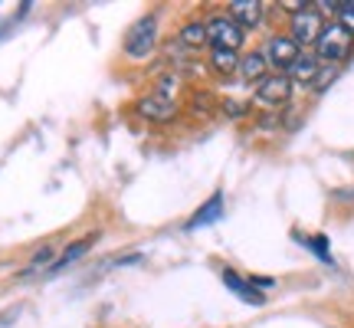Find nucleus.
<instances>
[{
  "instance_id": "15",
  "label": "nucleus",
  "mask_w": 354,
  "mask_h": 328,
  "mask_svg": "<svg viewBox=\"0 0 354 328\" xmlns=\"http://www.w3.org/2000/svg\"><path fill=\"white\" fill-rule=\"evenodd\" d=\"M92 240H95V237H86V240H79L76 246H69V250H66L63 256H59V259L53 263V273H63L66 266H73V263L79 259V256H86V253L92 250Z\"/></svg>"
},
{
  "instance_id": "16",
  "label": "nucleus",
  "mask_w": 354,
  "mask_h": 328,
  "mask_svg": "<svg viewBox=\"0 0 354 328\" xmlns=\"http://www.w3.org/2000/svg\"><path fill=\"white\" fill-rule=\"evenodd\" d=\"M180 43L184 46H203L207 43V24H187L180 30Z\"/></svg>"
},
{
  "instance_id": "19",
  "label": "nucleus",
  "mask_w": 354,
  "mask_h": 328,
  "mask_svg": "<svg viewBox=\"0 0 354 328\" xmlns=\"http://www.w3.org/2000/svg\"><path fill=\"white\" fill-rule=\"evenodd\" d=\"M50 256H53V250H43V253H39L37 259L30 263V273H37V269H39V266H43V263H50Z\"/></svg>"
},
{
  "instance_id": "12",
  "label": "nucleus",
  "mask_w": 354,
  "mask_h": 328,
  "mask_svg": "<svg viewBox=\"0 0 354 328\" xmlns=\"http://www.w3.org/2000/svg\"><path fill=\"white\" fill-rule=\"evenodd\" d=\"M240 76L246 82H263L269 76V60H266V53H246L240 60Z\"/></svg>"
},
{
  "instance_id": "6",
  "label": "nucleus",
  "mask_w": 354,
  "mask_h": 328,
  "mask_svg": "<svg viewBox=\"0 0 354 328\" xmlns=\"http://www.w3.org/2000/svg\"><path fill=\"white\" fill-rule=\"evenodd\" d=\"M299 56H302V46L292 37H272L266 43V60H269V66H276L279 73H289Z\"/></svg>"
},
{
  "instance_id": "8",
  "label": "nucleus",
  "mask_w": 354,
  "mask_h": 328,
  "mask_svg": "<svg viewBox=\"0 0 354 328\" xmlns=\"http://www.w3.org/2000/svg\"><path fill=\"white\" fill-rule=\"evenodd\" d=\"M230 17H233L243 30H253V26L263 24L266 3L263 0H230Z\"/></svg>"
},
{
  "instance_id": "10",
  "label": "nucleus",
  "mask_w": 354,
  "mask_h": 328,
  "mask_svg": "<svg viewBox=\"0 0 354 328\" xmlns=\"http://www.w3.org/2000/svg\"><path fill=\"white\" fill-rule=\"evenodd\" d=\"M322 66L325 63H322L318 56H299L295 66H292L286 76L292 79V86H312V82L318 79V73H322Z\"/></svg>"
},
{
  "instance_id": "4",
  "label": "nucleus",
  "mask_w": 354,
  "mask_h": 328,
  "mask_svg": "<svg viewBox=\"0 0 354 328\" xmlns=\"http://www.w3.org/2000/svg\"><path fill=\"white\" fill-rule=\"evenodd\" d=\"M322 30H325V20H322V10H315V3H308L305 10H299L292 17V39L299 43V46H315L318 37H322Z\"/></svg>"
},
{
  "instance_id": "9",
  "label": "nucleus",
  "mask_w": 354,
  "mask_h": 328,
  "mask_svg": "<svg viewBox=\"0 0 354 328\" xmlns=\"http://www.w3.org/2000/svg\"><path fill=\"white\" fill-rule=\"evenodd\" d=\"M223 282H227V289L233 295H240L246 305H266V295L263 289H256L250 279H243L240 273H233V269H223Z\"/></svg>"
},
{
  "instance_id": "3",
  "label": "nucleus",
  "mask_w": 354,
  "mask_h": 328,
  "mask_svg": "<svg viewBox=\"0 0 354 328\" xmlns=\"http://www.w3.org/2000/svg\"><path fill=\"white\" fill-rule=\"evenodd\" d=\"M246 30H243L233 17H210L207 20V43L220 46V50H240Z\"/></svg>"
},
{
  "instance_id": "11",
  "label": "nucleus",
  "mask_w": 354,
  "mask_h": 328,
  "mask_svg": "<svg viewBox=\"0 0 354 328\" xmlns=\"http://www.w3.org/2000/svg\"><path fill=\"white\" fill-rule=\"evenodd\" d=\"M220 217H223V194L216 190L214 197H210V201L203 203L201 210H197V214L187 220V230H197V227H207V224H216Z\"/></svg>"
},
{
  "instance_id": "17",
  "label": "nucleus",
  "mask_w": 354,
  "mask_h": 328,
  "mask_svg": "<svg viewBox=\"0 0 354 328\" xmlns=\"http://www.w3.org/2000/svg\"><path fill=\"white\" fill-rule=\"evenodd\" d=\"M305 246H308V250H312V253H318V256H322V259H325V263H331V253H328V240H325V237H322V233H318V237H308V240H305Z\"/></svg>"
},
{
  "instance_id": "18",
  "label": "nucleus",
  "mask_w": 354,
  "mask_h": 328,
  "mask_svg": "<svg viewBox=\"0 0 354 328\" xmlns=\"http://www.w3.org/2000/svg\"><path fill=\"white\" fill-rule=\"evenodd\" d=\"M335 76H338V66H322V73H318V79L312 82V89H315V92H325Z\"/></svg>"
},
{
  "instance_id": "1",
  "label": "nucleus",
  "mask_w": 354,
  "mask_h": 328,
  "mask_svg": "<svg viewBox=\"0 0 354 328\" xmlns=\"http://www.w3.org/2000/svg\"><path fill=\"white\" fill-rule=\"evenodd\" d=\"M354 46V33H348L342 24H331L322 30V37L315 43V56L322 60L325 66H338L351 53Z\"/></svg>"
},
{
  "instance_id": "14",
  "label": "nucleus",
  "mask_w": 354,
  "mask_h": 328,
  "mask_svg": "<svg viewBox=\"0 0 354 328\" xmlns=\"http://www.w3.org/2000/svg\"><path fill=\"white\" fill-rule=\"evenodd\" d=\"M210 63H214L216 73L230 76V73H236V69H240V56H236V50H220V46H210Z\"/></svg>"
},
{
  "instance_id": "2",
  "label": "nucleus",
  "mask_w": 354,
  "mask_h": 328,
  "mask_svg": "<svg viewBox=\"0 0 354 328\" xmlns=\"http://www.w3.org/2000/svg\"><path fill=\"white\" fill-rule=\"evenodd\" d=\"M154 43H158V17H154V13H145V17H138L135 24L128 26L125 53L131 60H145V56H151Z\"/></svg>"
},
{
  "instance_id": "13",
  "label": "nucleus",
  "mask_w": 354,
  "mask_h": 328,
  "mask_svg": "<svg viewBox=\"0 0 354 328\" xmlns=\"http://www.w3.org/2000/svg\"><path fill=\"white\" fill-rule=\"evenodd\" d=\"M315 7H325V10H331L338 20L335 24H342L348 33H354V0H325V3H315Z\"/></svg>"
},
{
  "instance_id": "7",
  "label": "nucleus",
  "mask_w": 354,
  "mask_h": 328,
  "mask_svg": "<svg viewBox=\"0 0 354 328\" xmlns=\"http://www.w3.org/2000/svg\"><path fill=\"white\" fill-rule=\"evenodd\" d=\"M135 112H138L141 118H148V122H171L177 115V105L167 92H151V95H145V99L135 105Z\"/></svg>"
},
{
  "instance_id": "5",
  "label": "nucleus",
  "mask_w": 354,
  "mask_h": 328,
  "mask_svg": "<svg viewBox=\"0 0 354 328\" xmlns=\"http://www.w3.org/2000/svg\"><path fill=\"white\" fill-rule=\"evenodd\" d=\"M292 79L286 73H272L263 82H256V102L259 105H286L292 99Z\"/></svg>"
}]
</instances>
